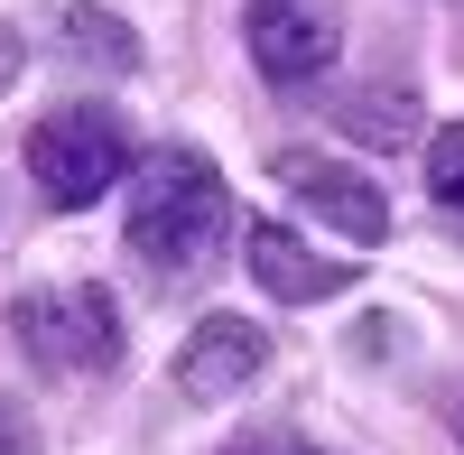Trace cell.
I'll use <instances>...</instances> for the list:
<instances>
[{
	"instance_id": "9c48e42d",
	"label": "cell",
	"mask_w": 464,
	"mask_h": 455,
	"mask_svg": "<svg viewBox=\"0 0 464 455\" xmlns=\"http://www.w3.org/2000/svg\"><path fill=\"white\" fill-rule=\"evenodd\" d=\"M409 131H418V93H409V84H391V93L353 102V140H372V149H400Z\"/></svg>"
},
{
	"instance_id": "6da1fadb",
	"label": "cell",
	"mask_w": 464,
	"mask_h": 455,
	"mask_svg": "<svg viewBox=\"0 0 464 455\" xmlns=\"http://www.w3.org/2000/svg\"><path fill=\"white\" fill-rule=\"evenodd\" d=\"M232 233V196H223V168L205 159V149H149L140 177H130V214H121V242L149 279H205L214 270V251Z\"/></svg>"
},
{
	"instance_id": "8992f818",
	"label": "cell",
	"mask_w": 464,
	"mask_h": 455,
	"mask_svg": "<svg viewBox=\"0 0 464 455\" xmlns=\"http://www.w3.org/2000/svg\"><path fill=\"white\" fill-rule=\"evenodd\" d=\"M260 372H269V334L251 316H205L196 334H186V353H177V400L214 409L232 391H251Z\"/></svg>"
},
{
	"instance_id": "30bf717a",
	"label": "cell",
	"mask_w": 464,
	"mask_h": 455,
	"mask_svg": "<svg viewBox=\"0 0 464 455\" xmlns=\"http://www.w3.org/2000/svg\"><path fill=\"white\" fill-rule=\"evenodd\" d=\"M428 196H437L446 214H464V121L428 131Z\"/></svg>"
},
{
	"instance_id": "3957f363",
	"label": "cell",
	"mask_w": 464,
	"mask_h": 455,
	"mask_svg": "<svg viewBox=\"0 0 464 455\" xmlns=\"http://www.w3.org/2000/svg\"><path fill=\"white\" fill-rule=\"evenodd\" d=\"M10 334H19V353L47 363V372H111L121 363V316H111V297L84 288V279L19 288L10 297Z\"/></svg>"
},
{
	"instance_id": "277c9868",
	"label": "cell",
	"mask_w": 464,
	"mask_h": 455,
	"mask_svg": "<svg viewBox=\"0 0 464 455\" xmlns=\"http://www.w3.org/2000/svg\"><path fill=\"white\" fill-rule=\"evenodd\" d=\"M242 37H251V65H260L279 93H306V84L334 65V47H343L334 0H251V10H242Z\"/></svg>"
},
{
	"instance_id": "ba28073f",
	"label": "cell",
	"mask_w": 464,
	"mask_h": 455,
	"mask_svg": "<svg viewBox=\"0 0 464 455\" xmlns=\"http://www.w3.org/2000/svg\"><path fill=\"white\" fill-rule=\"evenodd\" d=\"M56 37H65V56H74V65H102V74H140V37H130V19L93 10V0H74V10L56 19Z\"/></svg>"
},
{
	"instance_id": "7c38bea8",
	"label": "cell",
	"mask_w": 464,
	"mask_h": 455,
	"mask_svg": "<svg viewBox=\"0 0 464 455\" xmlns=\"http://www.w3.org/2000/svg\"><path fill=\"white\" fill-rule=\"evenodd\" d=\"M10 74H19V37L0 28V84H10Z\"/></svg>"
},
{
	"instance_id": "7a4b0ae2",
	"label": "cell",
	"mask_w": 464,
	"mask_h": 455,
	"mask_svg": "<svg viewBox=\"0 0 464 455\" xmlns=\"http://www.w3.org/2000/svg\"><path fill=\"white\" fill-rule=\"evenodd\" d=\"M121 168H130V121H121V111H102V102H56L47 121L28 131V186H37L56 214L93 205Z\"/></svg>"
},
{
	"instance_id": "8fae6325",
	"label": "cell",
	"mask_w": 464,
	"mask_h": 455,
	"mask_svg": "<svg viewBox=\"0 0 464 455\" xmlns=\"http://www.w3.org/2000/svg\"><path fill=\"white\" fill-rule=\"evenodd\" d=\"M223 455H316V446H297V437H251V446H223Z\"/></svg>"
},
{
	"instance_id": "5b68a950",
	"label": "cell",
	"mask_w": 464,
	"mask_h": 455,
	"mask_svg": "<svg viewBox=\"0 0 464 455\" xmlns=\"http://www.w3.org/2000/svg\"><path fill=\"white\" fill-rule=\"evenodd\" d=\"M269 177H279L288 196L325 223V233H343L353 251H372L381 233H391V205H381V186H372V177H353L343 159H316V149H279V168H269Z\"/></svg>"
},
{
	"instance_id": "52a82bcc",
	"label": "cell",
	"mask_w": 464,
	"mask_h": 455,
	"mask_svg": "<svg viewBox=\"0 0 464 455\" xmlns=\"http://www.w3.org/2000/svg\"><path fill=\"white\" fill-rule=\"evenodd\" d=\"M242 260H251V279L279 297V307H316V297H334V288H353V270L343 260H325V251H306L279 214L269 223H251V242H242Z\"/></svg>"
}]
</instances>
